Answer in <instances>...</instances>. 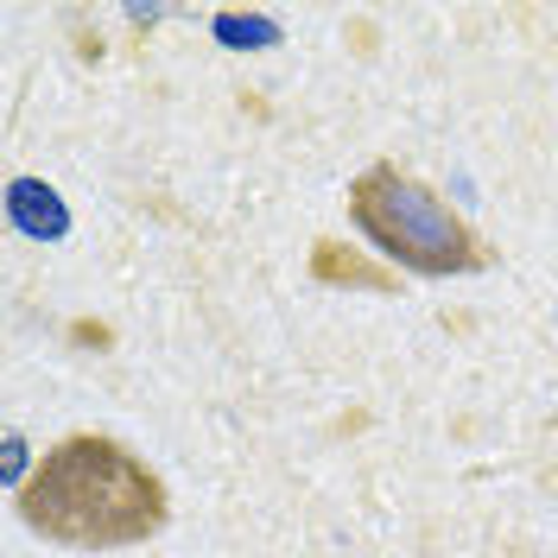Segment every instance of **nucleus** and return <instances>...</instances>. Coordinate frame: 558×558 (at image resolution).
Wrapping results in <instances>:
<instances>
[{
	"label": "nucleus",
	"mask_w": 558,
	"mask_h": 558,
	"mask_svg": "<svg viewBox=\"0 0 558 558\" xmlns=\"http://www.w3.org/2000/svg\"><path fill=\"white\" fill-rule=\"evenodd\" d=\"M20 521L70 553H121L166 533L172 495L159 483V470L121 438L70 432L20 483Z\"/></svg>",
	"instance_id": "nucleus-1"
},
{
	"label": "nucleus",
	"mask_w": 558,
	"mask_h": 558,
	"mask_svg": "<svg viewBox=\"0 0 558 558\" xmlns=\"http://www.w3.org/2000/svg\"><path fill=\"white\" fill-rule=\"evenodd\" d=\"M349 222L362 229V242L387 254L393 267L425 279L451 274H483L488 247L483 235L451 209V197H438L425 178L400 172V166H368L349 184Z\"/></svg>",
	"instance_id": "nucleus-2"
},
{
	"label": "nucleus",
	"mask_w": 558,
	"mask_h": 558,
	"mask_svg": "<svg viewBox=\"0 0 558 558\" xmlns=\"http://www.w3.org/2000/svg\"><path fill=\"white\" fill-rule=\"evenodd\" d=\"M7 216H13V229L33 235V242H64L70 235L64 197H58L51 184H38V178H13V191H7Z\"/></svg>",
	"instance_id": "nucleus-3"
},
{
	"label": "nucleus",
	"mask_w": 558,
	"mask_h": 558,
	"mask_svg": "<svg viewBox=\"0 0 558 558\" xmlns=\"http://www.w3.org/2000/svg\"><path fill=\"white\" fill-rule=\"evenodd\" d=\"M312 267H317V279H337V286H375V292H387V286H393L381 267H368L362 254H343L337 242H317Z\"/></svg>",
	"instance_id": "nucleus-4"
},
{
	"label": "nucleus",
	"mask_w": 558,
	"mask_h": 558,
	"mask_svg": "<svg viewBox=\"0 0 558 558\" xmlns=\"http://www.w3.org/2000/svg\"><path fill=\"white\" fill-rule=\"evenodd\" d=\"M216 38H229L235 51H260V45H279V26L274 20H260V13H216Z\"/></svg>",
	"instance_id": "nucleus-5"
},
{
	"label": "nucleus",
	"mask_w": 558,
	"mask_h": 558,
	"mask_svg": "<svg viewBox=\"0 0 558 558\" xmlns=\"http://www.w3.org/2000/svg\"><path fill=\"white\" fill-rule=\"evenodd\" d=\"M7 483H26V445L7 438Z\"/></svg>",
	"instance_id": "nucleus-6"
}]
</instances>
